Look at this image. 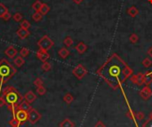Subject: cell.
<instances>
[{"label": "cell", "mask_w": 152, "mask_h": 127, "mask_svg": "<svg viewBox=\"0 0 152 127\" xmlns=\"http://www.w3.org/2000/svg\"><path fill=\"white\" fill-rule=\"evenodd\" d=\"M130 73H132V70L126 67L117 56H113L100 70L101 77H103L113 87L117 86L120 83L124 81Z\"/></svg>", "instance_id": "6da1fadb"}, {"label": "cell", "mask_w": 152, "mask_h": 127, "mask_svg": "<svg viewBox=\"0 0 152 127\" xmlns=\"http://www.w3.org/2000/svg\"><path fill=\"white\" fill-rule=\"evenodd\" d=\"M2 96L5 98L6 101L8 109L12 111V115L13 116H14L19 104L24 99L23 96L19 92V91L16 88L13 86H7L5 89H3Z\"/></svg>", "instance_id": "7a4b0ae2"}, {"label": "cell", "mask_w": 152, "mask_h": 127, "mask_svg": "<svg viewBox=\"0 0 152 127\" xmlns=\"http://www.w3.org/2000/svg\"><path fill=\"white\" fill-rule=\"evenodd\" d=\"M17 69L6 59L0 61V96L2 93L3 85L7 83L16 74Z\"/></svg>", "instance_id": "3957f363"}, {"label": "cell", "mask_w": 152, "mask_h": 127, "mask_svg": "<svg viewBox=\"0 0 152 127\" xmlns=\"http://www.w3.org/2000/svg\"><path fill=\"white\" fill-rule=\"evenodd\" d=\"M37 45H38L39 49L44 50V51H48L51 47L54 45V42H53V40H51L47 36H44L37 42Z\"/></svg>", "instance_id": "277c9868"}, {"label": "cell", "mask_w": 152, "mask_h": 127, "mask_svg": "<svg viewBox=\"0 0 152 127\" xmlns=\"http://www.w3.org/2000/svg\"><path fill=\"white\" fill-rule=\"evenodd\" d=\"M41 119V114L35 109H31L29 112H28V121L31 123V124H35L37 121H39Z\"/></svg>", "instance_id": "5b68a950"}, {"label": "cell", "mask_w": 152, "mask_h": 127, "mask_svg": "<svg viewBox=\"0 0 152 127\" xmlns=\"http://www.w3.org/2000/svg\"><path fill=\"white\" fill-rule=\"evenodd\" d=\"M13 117H15L21 124H23L25 122L28 120V112L21 110V109H17L16 113H15V116H13Z\"/></svg>", "instance_id": "8992f818"}, {"label": "cell", "mask_w": 152, "mask_h": 127, "mask_svg": "<svg viewBox=\"0 0 152 127\" xmlns=\"http://www.w3.org/2000/svg\"><path fill=\"white\" fill-rule=\"evenodd\" d=\"M86 70L83 68V66H81V65H78V67H76L75 68H74V70H73V74L76 75V77H77L78 79H81L84 75H86Z\"/></svg>", "instance_id": "52a82bcc"}, {"label": "cell", "mask_w": 152, "mask_h": 127, "mask_svg": "<svg viewBox=\"0 0 152 127\" xmlns=\"http://www.w3.org/2000/svg\"><path fill=\"white\" fill-rule=\"evenodd\" d=\"M17 54H18L17 49H16L14 46H13V45L8 46V47L5 50V54H6L8 58H10V59H13V57H16Z\"/></svg>", "instance_id": "ba28073f"}, {"label": "cell", "mask_w": 152, "mask_h": 127, "mask_svg": "<svg viewBox=\"0 0 152 127\" xmlns=\"http://www.w3.org/2000/svg\"><path fill=\"white\" fill-rule=\"evenodd\" d=\"M23 99L26 101H28L30 104H31L37 99V95L35 94V92L33 91H29V92H27L26 93L24 94Z\"/></svg>", "instance_id": "9c48e42d"}, {"label": "cell", "mask_w": 152, "mask_h": 127, "mask_svg": "<svg viewBox=\"0 0 152 127\" xmlns=\"http://www.w3.org/2000/svg\"><path fill=\"white\" fill-rule=\"evenodd\" d=\"M36 55H37V59L39 60V61H41L42 62H45V61H46L48 59H49V54H48V53H47V51H44V50H41V49H39L37 52V54H36Z\"/></svg>", "instance_id": "30bf717a"}, {"label": "cell", "mask_w": 152, "mask_h": 127, "mask_svg": "<svg viewBox=\"0 0 152 127\" xmlns=\"http://www.w3.org/2000/svg\"><path fill=\"white\" fill-rule=\"evenodd\" d=\"M16 34H17V36H18V37H19L20 39H25V38H27V37L30 35L29 30H24V29H22V28H20V29L16 31Z\"/></svg>", "instance_id": "8fae6325"}, {"label": "cell", "mask_w": 152, "mask_h": 127, "mask_svg": "<svg viewBox=\"0 0 152 127\" xmlns=\"http://www.w3.org/2000/svg\"><path fill=\"white\" fill-rule=\"evenodd\" d=\"M32 109V107L30 106V104L28 102V101H26L25 99H23L21 102L19 104L17 109H21V110H24V111H26V112H29L30 109Z\"/></svg>", "instance_id": "7c38bea8"}, {"label": "cell", "mask_w": 152, "mask_h": 127, "mask_svg": "<svg viewBox=\"0 0 152 127\" xmlns=\"http://www.w3.org/2000/svg\"><path fill=\"white\" fill-rule=\"evenodd\" d=\"M59 126L60 127H75V123L69 118H65L60 123Z\"/></svg>", "instance_id": "4fadbf2b"}, {"label": "cell", "mask_w": 152, "mask_h": 127, "mask_svg": "<svg viewBox=\"0 0 152 127\" xmlns=\"http://www.w3.org/2000/svg\"><path fill=\"white\" fill-rule=\"evenodd\" d=\"M24 63H25V61H24L23 57H21V55L18 56V57H16V58L14 59V61H13V64H14L16 67H18V68L22 67V66L24 65Z\"/></svg>", "instance_id": "5bb4252c"}, {"label": "cell", "mask_w": 152, "mask_h": 127, "mask_svg": "<svg viewBox=\"0 0 152 127\" xmlns=\"http://www.w3.org/2000/svg\"><path fill=\"white\" fill-rule=\"evenodd\" d=\"M151 95V91L148 88H144L141 92V96L144 99H148Z\"/></svg>", "instance_id": "9a60e30c"}, {"label": "cell", "mask_w": 152, "mask_h": 127, "mask_svg": "<svg viewBox=\"0 0 152 127\" xmlns=\"http://www.w3.org/2000/svg\"><path fill=\"white\" fill-rule=\"evenodd\" d=\"M8 13V8L3 4V3H0V18H3L5 14H6Z\"/></svg>", "instance_id": "2e32d148"}, {"label": "cell", "mask_w": 152, "mask_h": 127, "mask_svg": "<svg viewBox=\"0 0 152 127\" xmlns=\"http://www.w3.org/2000/svg\"><path fill=\"white\" fill-rule=\"evenodd\" d=\"M19 54L21 57H27L30 54V50L26 47H22V48H21Z\"/></svg>", "instance_id": "e0dca14e"}, {"label": "cell", "mask_w": 152, "mask_h": 127, "mask_svg": "<svg viewBox=\"0 0 152 127\" xmlns=\"http://www.w3.org/2000/svg\"><path fill=\"white\" fill-rule=\"evenodd\" d=\"M31 26V24L30 23L29 20H23L21 22V28L24 29V30H29Z\"/></svg>", "instance_id": "ac0fdd59"}, {"label": "cell", "mask_w": 152, "mask_h": 127, "mask_svg": "<svg viewBox=\"0 0 152 127\" xmlns=\"http://www.w3.org/2000/svg\"><path fill=\"white\" fill-rule=\"evenodd\" d=\"M49 11H50V7L46 4H42V6H41L40 10H39V12L42 13V15L46 14Z\"/></svg>", "instance_id": "d6986e66"}, {"label": "cell", "mask_w": 152, "mask_h": 127, "mask_svg": "<svg viewBox=\"0 0 152 127\" xmlns=\"http://www.w3.org/2000/svg\"><path fill=\"white\" fill-rule=\"evenodd\" d=\"M42 13H40V12H35L33 14H32V20H35V21H39V20H42Z\"/></svg>", "instance_id": "ffe728a7"}, {"label": "cell", "mask_w": 152, "mask_h": 127, "mask_svg": "<svg viewBox=\"0 0 152 127\" xmlns=\"http://www.w3.org/2000/svg\"><path fill=\"white\" fill-rule=\"evenodd\" d=\"M73 99H74V98H73V96L70 94V93H67L64 97H63V100L65 101V102L67 103V104H70L72 101H73Z\"/></svg>", "instance_id": "44dd1931"}, {"label": "cell", "mask_w": 152, "mask_h": 127, "mask_svg": "<svg viewBox=\"0 0 152 127\" xmlns=\"http://www.w3.org/2000/svg\"><path fill=\"white\" fill-rule=\"evenodd\" d=\"M59 55L62 58V59H65L67 58V56L69 55V51L65 48H62L60 51H59Z\"/></svg>", "instance_id": "7402d4cb"}, {"label": "cell", "mask_w": 152, "mask_h": 127, "mask_svg": "<svg viewBox=\"0 0 152 127\" xmlns=\"http://www.w3.org/2000/svg\"><path fill=\"white\" fill-rule=\"evenodd\" d=\"M41 6H42V3L39 1V0H37V1L32 5V8H33L36 12H39Z\"/></svg>", "instance_id": "603a6c76"}, {"label": "cell", "mask_w": 152, "mask_h": 127, "mask_svg": "<svg viewBox=\"0 0 152 127\" xmlns=\"http://www.w3.org/2000/svg\"><path fill=\"white\" fill-rule=\"evenodd\" d=\"M134 115L135 120H138V121H142L145 118V115L142 112H136Z\"/></svg>", "instance_id": "cb8c5ba5"}, {"label": "cell", "mask_w": 152, "mask_h": 127, "mask_svg": "<svg viewBox=\"0 0 152 127\" xmlns=\"http://www.w3.org/2000/svg\"><path fill=\"white\" fill-rule=\"evenodd\" d=\"M13 19L14 21H16V22H20V21H21V20H22V14L20 13H16L13 14Z\"/></svg>", "instance_id": "d4e9b609"}, {"label": "cell", "mask_w": 152, "mask_h": 127, "mask_svg": "<svg viewBox=\"0 0 152 127\" xmlns=\"http://www.w3.org/2000/svg\"><path fill=\"white\" fill-rule=\"evenodd\" d=\"M41 68L44 71H45V72L46 71H49L51 69V64L49 62H47V61H45V62H43V64L41 66Z\"/></svg>", "instance_id": "484cf974"}, {"label": "cell", "mask_w": 152, "mask_h": 127, "mask_svg": "<svg viewBox=\"0 0 152 127\" xmlns=\"http://www.w3.org/2000/svg\"><path fill=\"white\" fill-rule=\"evenodd\" d=\"M37 92L38 95H45V92H46V89L42 85V86H39V87H37Z\"/></svg>", "instance_id": "4316f807"}, {"label": "cell", "mask_w": 152, "mask_h": 127, "mask_svg": "<svg viewBox=\"0 0 152 127\" xmlns=\"http://www.w3.org/2000/svg\"><path fill=\"white\" fill-rule=\"evenodd\" d=\"M43 84H44V82H43V80H42L40 78H36V79H35V81H34V85H35V86H37V87L42 86V85H43Z\"/></svg>", "instance_id": "83f0119b"}, {"label": "cell", "mask_w": 152, "mask_h": 127, "mask_svg": "<svg viewBox=\"0 0 152 127\" xmlns=\"http://www.w3.org/2000/svg\"><path fill=\"white\" fill-rule=\"evenodd\" d=\"M142 127H152V119L148 118L145 121V123L142 124Z\"/></svg>", "instance_id": "f1b7e54d"}, {"label": "cell", "mask_w": 152, "mask_h": 127, "mask_svg": "<svg viewBox=\"0 0 152 127\" xmlns=\"http://www.w3.org/2000/svg\"><path fill=\"white\" fill-rule=\"evenodd\" d=\"M85 49H86V47L82 44H80L79 45H78L77 46V50L78 51V52L80 53V54H82V53H84L85 52Z\"/></svg>", "instance_id": "f546056e"}, {"label": "cell", "mask_w": 152, "mask_h": 127, "mask_svg": "<svg viewBox=\"0 0 152 127\" xmlns=\"http://www.w3.org/2000/svg\"><path fill=\"white\" fill-rule=\"evenodd\" d=\"M6 104V101L5 98L1 95V96H0V108L3 107V106H5Z\"/></svg>", "instance_id": "4dcf8cb0"}, {"label": "cell", "mask_w": 152, "mask_h": 127, "mask_svg": "<svg viewBox=\"0 0 152 127\" xmlns=\"http://www.w3.org/2000/svg\"><path fill=\"white\" fill-rule=\"evenodd\" d=\"M11 18H12V14H11V13H10L9 12H8V13H7L6 14H5V15H4V17H3L2 19H3V20H4L5 21H7V20H10Z\"/></svg>", "instance_id": "1f68e13d"}, {"label": "cell", "mask_w": 152, "mask_h": 127, "mask_svg": "<svg viewBox=\"0 0 152 127\" xmlns=\"http://www.w3.org/2000/svg\"><path fill=\"white\" fill-rule=\"evenodd\" d=\"M64 43H65V44H66L67 46H70V45L72 44V40H71L69 37H67V38L64 40Z\"/></svg>", "instance_id": "d6a6232c"}, {"label": "cell", "mask_w": 152, "mask_h": 127, "mask_svg": "<svg viewBox=\"0 0 152 127\" xmlns=\"http://www.w3.org/2000/svg\"><path fill=\"white\" fill-rule=\"evenodd\" d=\"M94 127H106V125L101 122V121H98L96 123V124L94 125Z\"/></svg>", "instance_id": "836d02e7"}, {"label": "cell", "mask_w": 152, "mask_h": 127, "mask_svg": "<svg viewBox=\"0 0 152 127\" xmlns=\"http://www.w3.org/2000/svg\"><path fill=\"white\" fill-rule=\"evenodd\" d=\"M143 63H144L143 65H144V66H146V67H148V66L150 65V61H149L148 60H146V61H145Z\"/></svg>", "instance_id": "e575fe53"}, {"label": "cell", "mask_w": 152, "mask_h": 127, "mask_svg": "<svg viewBox=\"0 0 152 127\" xmlns=\"http://www.w3.org/2000/svg\"><path fill=\"white\" fill-rule=\"evenodd\" d=\"M148 117H149L150 119H152V111H151V112L149 113V116H148Z\"/></svg>", "instance_id": "d590c367"}]
</instances>
